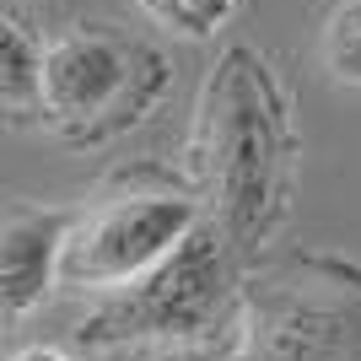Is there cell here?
I'll list each match as a JSON object with an SVG mask.
<instances>
[{
    "label": "cell",
    "mask_w": 361,
    "mask_h": 361,
    "mask_svg": "<svg viewBox=\"0 0 361 361\" xmlns=\"http://www.w3.org/2000/svg\"><path fill=\"white\" fill-rule=\"evenodd\" d=\"M200 178L211 189L216 226L232 248H254L275 211V173H281V108L275 87L254 65L248 49L226 54L200 103Z\"/></svg>",
    "instance_id": "cell-1"
},
{
    "label": "cell",
    "mask_w": 361,
    "mask_h": 361,
    "mask_svg": "<svg viewBox=\"0 0 361 361\" xmlns=\"http://www.w3.org/2000/svg\"><path fill=\"white\" fill-rule=\"evenodd\" d=\"M226 297V238L221 226H195L167 259H157L130 286L108 291L103 307L81 324L97 345L124 340H183L205 329Z\"/></svg>",
    "instance_id": "cell-2"
},
{
    "label": "cell",
    "mask_w": 361,
    "mask_h": 361,
    "mask_svg": "<svg viewBox=\"0 0 361 361\" xmlns=\"http://www.w3.org/2000/svg\"><path fill=\"white\" fill-rule=\"evenodd\" d=\"M200 226L195 200L183 195H119L97 211L75 216L60 243V286L108 291L130 286L157 259H167Z\"/></svg>",
    "instance_id": "cell-3"
},
{
    "label": "cell",
    "mask_w": 361,
    "mask_h": 361,
    "mask_svg": "<svg viewBox=\"0 0 361 361\" xmlns=\"http://www.w3.org/2000/svg\"><path fill=\"white\" fill-rule=\"evenodd\" d=\"M146 54L124 49L108 32H65L44 49V87L38 108L60 124L92 130L97 119L119 114L124 97H135V65Z\"/></svg>",
    "instance_id": "cell-4"
},
{
    "label": "cell",
    "mask_w": 361,
    "mask_h": 361,
    "mask_svg": "<svg viewBox=\"0 0 361 361\" xmlns=\"http://www.w3.org/2000/svg\"><path fill=\"white\" fill-rule=\"evenodd\" d=\"M65 216L54 211H11L0 216V324L27 318L49 286H60V243Z\"/></svg>",
    "instance_id": "cell-5"
},
{
    "label": "cell",
    "mask_w": 361,
    "mask_h": 361,
    "mask_svg": "<svg viewBox=\"0 0 361 361\" xmlns=\"http://www.w3.org/2000/svg\"><path fill=\"white\" fill-rule=\"evenodd\" d=\"M44 87V49L27 38L22 22L0 16V108H38Z\"/></svg>",
    "instance_id": "cell-6"
},
{
    "label": "cell",
    "mask_w": 361,
    "mask_h": 361,
    "mask_svg": "<svg viewBox=\"0 0 361 361\" xmlns=\"http://www.w3.org/2000/svg\"><path fill=\"white\" fill-rule=\"evenodd\" d=\"M324 65L334 81L361 87V0H345L324 27Z\"/></svg>",
    "instance_id": "cell-7"
},
{
    "label": "cell",
    "mask_w": 361,
    "mask_h": 361,
    "mask_svg": "<svg viewBox=\"0 0 361 361\" xmlns=\"http://www.w3.org/2000/svg\"><path fill=\"white\" fill-rule=\"evenodd\" d=\"M140 11L162 27L183 32V38H205L221 27V16L232 11V0H140Z\"/></svg>",
    "instance_id": "cell-8"
},
{
    "label": "cell",
    "mask_w": 361,
    "mask_h": 361,
    "mask_svg": "<svg viewBox=\"0 0 361 361\" xmlns=\"http://www.w3.org/2000/svg\"><path fill=\"white\" fill-rule=\"evenodd\" d=\"M140 361H205L200 350H183V345H157V350H146Z\"/></svg>",
    "instance_id": "cell-9"
},
{
    "label": "cell",
    "mask_w": 361,
    "mask_h": 361,
    "mask_svg": "<svg viewBox=\"0 0 361 361\" xmlns=\"http://www.w3.org/2000/svg\"><path fill=\"white\" fill-rule=\"evenodd\" d=\"M6 361H71V356H60V350H49V345H27V350H11Z\"/></svg>",
    "instance_id": "cell-10"
}]
</instances>
